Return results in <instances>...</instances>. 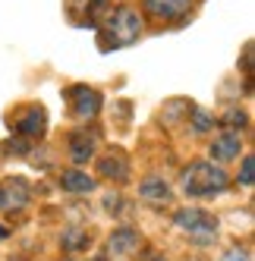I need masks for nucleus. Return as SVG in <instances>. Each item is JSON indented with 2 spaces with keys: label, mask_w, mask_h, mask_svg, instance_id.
Wrapping results in <instances>:
<instances>
[{
  "label": "nucleus",
  "mask_w": 255,
  "mask_h": 261,
  "mask_svg": "<svg viewBox=\"0 0 255 261\" xmlns=\"http://www.w3.org/2000/svg\"><path fill=\"white\" fill-rule=\"evenodd\" d=\"M227 173H224V167H214V164H202V161H195L189 164V170H183V189L186 195L192 198H202V195H217V192H224L227 189Z\"/></svg>",
  "instance_id": "1"
},
{
  "label": "nucleus",
  "mask_w": 255,
  "mask_h": 261,
  "mask_svg": "<svg viewBox=\"0 0 255 261\" xmlns=\"http://www.w3.org/2000/svg\"><path fill=\"white\" fill-rule=\"evenodd\" d=\"M142 35V19L136 10H117L107 16V32L101 35L104 38V47H123V44H133Z\"/></svg>",
  "instance_id": "2"
},
{
  "label": "nucleus",
  "mask_w": 255,
  "mask_h": 261,
  "mask_svg": "<svg viewBox=\"0 0 255 261\" xmlns=\"http://www.w3.org/2000/svg\"><path fill=\"white\" fill-rule=\"evenodd\" d=\"M176 227L180 230H189L195 246H211V239L217 233V220L205 211H195V208H186L176 214Z\"/></svg>",
  "instance_id": "3"
},
{
  "label": "nucleus",
  "mask_w": 255,
  "mask_h": 261,
  "mask_svg": "<svg viewBox=\"0 0 255 261\" xmlns=\"http://www.w3.org/2000/svg\"><path fill=\"white\" fill-rule=\"evenodd\" d=\"M29 204V186L22 179L0 182V211H19Z\"/></svg>",
  "instance_id": "4"
},
{
  "label": "nucleus",
  "mask_w": 255,
  "mask_h": 261,
  "mask_svg": "<svg viewBox=\"0 0 255 261\" xmlns=\"http://www.w3.org/2000/svg\"><path fill=\"white\" fill-rule=\"evenodd\" d=\"M69 98H72V114L88 120V117H95L98 110H101V95L95 88H85V85H76L69 91Z\"/></svg>",
  "instance_id": "5"
},
{
  "label": "nucleus",
  "mask_w": 255,
  "mask_h": 261,
  "mask_svg": "<svg viewBox=\"0 0 255 261\" xmlns=\"http://www.w3.org/2000/svg\"><path fill=\"white\" fill-rule=\"evenodd\" d=\"M192 0H145V10L158 19H173V16H183L189 13Z\"/></svg>",
  "instance_id": "6"
},
{
  "label": "nucleus",
  "mask_w": 255,
  "mask_h": 261,
  "mask_svg": "<svg viewBox=\"0 0 255 261\" xmlns=\"http://www.w3.org/2000/svg\"><path fill=\"white\" fill-rule=\"evenodd\" d=\"M139 195L145 198V201H151V204H167L170 201V186L164 182V179H158V176H148L142 186H139Z\"/></svg>",
  "instance_id": "7"
},
{
  "label": "nucleus",
  "mask_w": 255,
  "mask_h": 261,
  "mask_svg": "<svg viewBox=\"0 0 255 261\" xmlns=\"http://www.w3.org/2000/svg\"><path fill=\"white\" fill-rule=\"evenodd\" d=\"M60 186L66 192L72 195H88V192H95V179L88 176V173H79V170H66L60 176Z\"/></svg>",
  "instance_id": "8"
},
{
  "label": "nucleus",
  "mask_w": 255,
  "mask_h": 261,
  "mask_svg": "<svg viewBox=\"0 0 255 261\" xmlns=\"http://www.w3.org/2000/svg\"><path fill=\"white\" fill-rule=\"evenodd\" d=\"M240 136L236 133H227V136H221V139H214L211 142V158L214 161H233L236 154H240Z\"/></svg>",
  "instance_id": "9"
},
{
  "label": "nucleus",
  "mask_w": 255,
  "mask_h": 261,
  "mask_svg": "<svg viewBox=\"0 0 255 261\" xmlns=\"http://www.w3.org/2000/svg\"><path fill=\"white\" fill-rule=\"evenodd\" d=\"M136 246H139V233L133 227H123V230H117L111 236V252L114 255H126V252H133Z\"/></svg>",
  "instance_id": "10"
},
{
  "label": "nucleus",
  "mask_w": 255,
  "mask_h": 261,
  "mask_svg": "<svg viewBox=\"0 0 255 261\" xmlns=\"http://www.w3.org/2000/svg\"><path fill=\"white\" fill-rule=\"evenodd\" d=\"M19 133L22 136H32V139H38L44 133V110L41 107H32L29 114L19 120Z\"/></svg>",
  "instance_id": "11"
},
{
  "label": "nucleus",
  "mask_w": 255,
  "mask_h": 261,
  "mask_svg": "<svg viewBox=\"0 0 255 261\" xmlns=\"http://www.w3.org/2000/svg\"><path fill=\"white\" fill-rule=\"evenodd\" d=\"M69 154H72V161H76V164H85L88 158L95 154V142H88L85 136H76V139H72Z\"/></svg>",
  "instance_id": "12"
},
{
  "label": "nucleus",
  "mask_w": 255,
  "mask_h": 261,
  "mask_svg": "<svg viewBox=\"0 0 255 261\" xmlns=\"http://www.w3.org/2000/svg\"><path fill=\"white\" fill-rule=\"evenodd\" d=\"M101 176H107V179H117V182H123L126 176H130V170H126V164H123V161L104 158V161H101Z\"/></svg>",
  "instance_id": "13"
},
{
  "label": "nucleus",
  "mask_w": 255,
  "mask_h": 261,
  "mask_svg": "<svg viewBox=\"0 0 255 261\" xmlns=\"http://www.w3.org/2000/svg\"><path fill=\"white\" fill-rule=\"evenodd\" d=\"M85 246H88V233L85 230H66L63 233V249L66 252H79Z\"/></svg>",
  "instance_id": "14"
},
{
  "label": "nucleus",
  "mask_w": 255,
  "mask_h": 261,
  "mask_svg": "<svg viewBox=\"0 0 255 261\" xmlns=\"http://www.w3.org/2000/svg\"><path fill=\"white\" fill-rule=\"evenodd\" d=\"M189 101H167L164 104V117H167V123H176L180 120V114H186L189 117Z\"/></svg>",
  "instance_id": "15"
},
{
  "label": "nucleus",
  "mask_w": 255,
  "mask_h": 261,
  "mask_svg": "<svg viewBox=\"0 0 255 261\" xmlns=\"http://www.w3.org/2000/svg\"><path fill=\"white\" fill-rule=\"evenodd\" d=\"M192 126H195V133H208V129L214 126V117H211V114H205V110H195Z\"/></svg>",
  "instance_id": "16"
},
{
  "label": "nucleus",
  "mask_w": 255,
  "mask_h": 261,
  "mask_svg": "<svg viewBox=\"0 0 255 261\" xmlns=\"http://www.w3.org/2000/svg\"><path fill=\"white\" fill-rule=\"evenodd\" d=\"M252 176H255V161H252V154L243 161V173H240V182L243 186H252Z\"/></svg>",
  "instance_id": "17"
},
{
  "label": "nucleus",
  "mask_w": 255,
  "mask_h": 261,
  "mask_svg": "<svg viewBox=\"0 0 255 261\" xmlns=\"http://www.w3.org/2000/svg\"><path fill=\"white\" fill-rule=\"evenodd\" d=\"M224 123L227 126H246V114H243V110H227V117H224Z\"/></svg>",
  "instance_id": "18"
},
{
  "label": "nucleus",
  "mask_w": 255,
  "mask_h": 261,
  "mask_svg": "<svg viewBox=\"0 0 255 261\" xmlns=\"http://www.w3.org/2000/svg\"><path fill=\"white\" fill-rule=\"evenodd\" d=\"M221 261H249V255H246V252H240V249H230Z\"/></svg>",
  "instance_id": "19"
},
{
  "label": "nucleus",
  "mask_w": 255,
  "mask_h": 261,
  "mask_svg": "<svg viewBox=\"0 0 255 261\" xmlns=\"http://www.w3.org/2000/svg\"><path fill=\"white\" fill-rule=\"evenodd\" d=\"M7 236H10V230L4 227V223H0V239H7Z\"/></svg>",
  "instance_id": "20"
},
{
  "label": "nucleus",
  "mask_w": 255,
  "mask_h": 261,
  "mask_svg": "<svg viewBox=\"0 0 255 261\" xmlns=\"http://www.w3.org/2000/svg\"><path fill=\"white\" fill-rule=\"evenodd\" d=\"M145 261H164L161 255H148V258H145Z\"/></svg>",
  "instance_id": "21"
},
{
  "label": "nucleus",
  "mask_w": 255,
  "mask_h": 261,
  "mask_svg": "<svg viewBox=\"0 0 255 261\" xmlns=\"http://www.w3.org/2000/svg\"><path fill=\"white\" fill-rule=\"evenodd\" d=\"M95 261H104V258H95Z\"/></svg>",
  "instance_id": "22"
}]
</instances>
